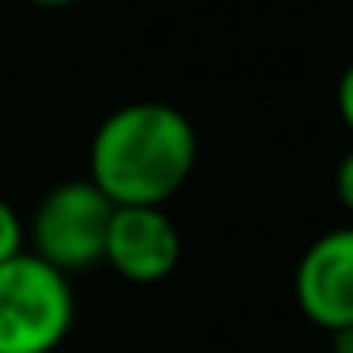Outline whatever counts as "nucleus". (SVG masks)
<instances>
[{"label": "nucleus", "mask_w": 353, "mask_h": 353, "mask_svg": "<svg viewBox=\"0 0 353 353\" xmlns=\"http://www.w3.org/2000/svg\"><path fill=\"white\" fill-rule=\"evenodd\" d=\"M198 133L168 103H125L103 118L88 152V179L114 205H163L190 179Z\"/></svg>", "instance_id": "1"}, {"label": "nucleus", "mask_w": 353, "mask_h": 353, "mask_svg": "<svg viewBox=\"0 0 353 353\" xmlns=\"http://www.w3.org/2000/svg\"><path fill=\"white\" fill-rule=\"evenodd\" d=\"M77 319L69 274L23 251L0 266V353H54Z\"/></svg>", "instance_id": "2"}, {"label": "nucleus", "mask_w": 353, "mask_h": 353, "mask_svg": "<svg viewBox=\"0 0 353 353\" xmlns=\"http://www.w3.org/2000/svg\"><path fill=\"white\" fill-rule=\"evenodd\" d=\"M114 216V201L92 179H69L46 190L31 224H27V251L39 254L61 274H77L103 262L107 232Z\"/></svg>", "instance_id": "3"}, {"label": "nucleus", "mask_w": 353, "mask_h": 353, "mask_svg": "<svg viewBox=\"0 0 353 353\" xmlns=\"http://www.w3.org/2000/svg\"><path fill=\"white\" fill-rule=\"evenodd\" d=\"M296 304L315 327H353V224L323 232L300 254L292 274Z\"/></svg>", "instance_id": "4"}, {"label": "nucleus", "mask_w": 353, "mask_h": 353, "mask_svg": "<svg viewBox=\"0 0 353 353\" xmlns=\"http://www.w3.org/2000/svg\"><path fill=\"white\" fill-rule=\"evenodd\" d=\"M183 236L163 205H114L103 262L133 285H156L175 274Z\"/></svg>", "instance_id": "5"}, {"label": "nucleus", "mask_w": 353, "mask_h": 353, "mask_svg": "<svg viewBox=\"0 0 353 353\" xmlns=\"http://www.w3.org/2000/svg\"><path fill=\"white\" fill-rule=\"evenodd\" d=\"M23 251H27V224L8 201L0 198V266Z\"/></svg>", "instance_id": "6"}, {"label": "nucleus", "mask_w": 353, "mask_h": 353, "mask_svg": "<svg viewBox=\"0 0 353 353\" xmlns=\"http://www.w3.org/2000/svg\"><path fill=\"white\" fill-rule=\"evenodd\" d=\"M334 107H338V118H342V125L353 133V61L345 65V72L338 77V88H334Z\"/></svg>", "instance_id": "7"}, {"label": "nucleus", "mask_w": 353, "mask_h": 353, "mask_svg": "<svg viewBox=\"0 0 353 353\" xmlns=\"http://www.w3.org/2000/svg\"><path fill=\"white\" fill-rule=\"evenodd\" d=\"M334 194H338L345 213H353V148L342 156V163L334 171Z\"/></svg>", "instance_id": "8"}, {"label": "nucleus", "mask_w": 353, "mask_h": 353, "mask_svg": "<svg viewBox=\"0 0 353 353\" xmlns=\"http://www.w3.org/2000/svg\"><path fill=\"white\" fill-rule=\"evenodd\" d=\"M330 353H353V327L330 330Z\"/></svg>", "instance_id": "9"}, {"label": "nucleus", "mask_w": 353, "mask_h": 353, "mask_svg": "<svg viewBox=\"0 0 353 353\" xmlns=\"http://www.w3.org/2000/svg\"><path fill=\"white\" fill-rule=\"evenodd\" d=\"M31 4H46V8H57V4H72V0H31Z\"/></svg>", "instance_id": "10"}]
</instances>
